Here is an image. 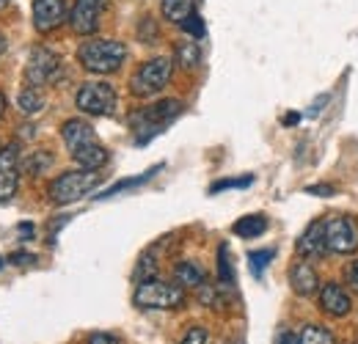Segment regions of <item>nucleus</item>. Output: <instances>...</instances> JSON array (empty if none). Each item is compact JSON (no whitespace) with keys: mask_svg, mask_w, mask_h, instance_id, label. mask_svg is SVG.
I'll use <instances>...</instances> for the list:
<instances>
[{"mask_svg":"<svg viewBox=\"0 0 358 344\" xmlns=\"http://www.w3.org/2000/svg\"><path fill=\"white\" fill-rule=\"evenodd\" d=\"M298 344H336L334 342V334L322 325H306L301 334H298Z\"/></svg>","mask_w":358,"mask_h":344,"instance_id":"obj_20","label":"nucleus"},{"mask_svg":"<svg viewBox=\"0 0 358 344\" xmlns=\"http://www.w3.org/2000/svg\"><path fill=\"white\" fill-rule=\"evenodd\" d=\"M273 257H275V251H273V248H262V251H251V254H248V261H251V273H254L257 278H262V273H265L268 261H273Z\"/></svg>","mask_w":358,"mask_h":344,"instance_id":"obj_23","label":"nucleus"},{"mask_svg":"<svg viewBox=\"0 0 358 344\" xmlns=\"http://www.w3.org/2000/svg\"><path fill=\"white\" fill-rule=\"evenodd\" d=\"M157 278V264H155V254H143L138 267H135V281H149Z\"/></svg>","mask_w":358,"mask_h":344,"instance_id":"obj_25","label":"nucleus"},{"mask_svg":"<svg viewBox=\"0 0 358 344\" xmlns=\"http://www.w3.org/2000/svg\"><path fill=\"white\" fill-rule=\"evenodd\" d=\"M179 113H182V102L179 99H160V102L143 108L141 113H135L133 124L135 132H138L135 143H146L149 138H155L169 122H174Z\"/></svg>","mask_w":358,"mask_h":344,"instance_id":"obj_6","label":"nucleus"},{"mask_svg":"<svg viewBox=\"0 0 358 344\" xmlns=\"http://www.w3.org/2000/svg\"><path fill=\"white\" fill-rule=\"evenodd\" d=\"M174 281L182 289H199L207 281V273L196 261H179L177 267H174Z\"/></svg>","mask_w":358,"mask_h":344,"instance_id":"obj_15","label":"nucleus"},{"mask_svg":"<svg viewBox=\"0 0 358 344\" xmlns=\"http://www.w3.org/2000/svg\"><path fill=\"white\" fill-rule=\"evenodd\" d=\"M160 11L169 22H177L182 25L185 17L193 11V0H160Z\"/></svg>","mask_w":358,"mask_h":344,"instance_id":"obj_18","label":"nucleus"},{"mask_svg":"<svg viewBox=\"0 0 358 344\" xmlns=\"http://www.w3.org/2000/svg\"><path fill=\"white\" fill-rule=\"evenodd\" d=\"M3 50H6V36L0 34V55H3Z\"/></svg>","mask_w":358,"mask_h":344,"instance_id":"obj_39","label":"nucleus"},{"mask_svg":"<svg viewBox=\"0 0 358 344\" xmlns=\"http://www.w3.org/2000/svg\"><path fill=\"white\" fill-rule=\"evenodd\" d=\"M295 251L301 257H322L328 251V245H325V220H314L312 226L298 237Z\"/></svg>","mask_w":358,"mask_h":344,"instance_id":"obj_14","label":"nucleus"},{"mask_svg":"<svg viewBox=\"0 0 358 344\" xmlns=\"http://www.w3.org/2000/svg\"><path fill=\"white\" fill-rule=\"evenodd\" d=\"M34 157V163H28V169H31V173H39V171H45L47 166L52 163V157L47 155V152H36V155H31Z\"/></svg>","mask_w":358,"mask_h":344,"instance_id":"obj_31","label":"nucleus"},{"mask_svg":"<svg viewBox=\"0 0 358 344\" xmlns=\"http://www.w3.org/2000/svg\"><path fill=\"white\" fill-rule=\"evenodd\" d=\"M20 234H22V237L34 234V223H22V226H20Z\"/></svg>","mask_w":358,"mask_h":344,"instance_id":"obj_37","label":"nucleus"},{"mask_svg":"<svg viewBox=\"0 0 358 344\" xmlns=\"http://www.w3.org/2000/svg\"><path fill=\"white\" fill-rule=\"evenodd\" d=\"M133 303L143 311H171L185 303V289L177 281H160V278H149V281H138L135 287Z\"/></svg>","mask_w":358,"mask_h":344,"instance_id":"obj_3","label":"nucleus"},{"mask_svg":"<svg viewBox=\"0 0 358 344\" xmlns=\"http://www.w3.org/2000/svg\"><path fill=\"white\" fill-rule=\"evenodd\" d=\"M6 105H8V102H6V96L0 94V119H3V113H6Z\"/></svg>","mask_w":358,"mask_h":344,"instance_id":"obj_38","label":"nucleus"},{"mask_svg":"<svg viewBox=\"0 0 358 344\" xmlns=\"http://www.w3.org/2000/svg\"><path fill=\"white\" fill-rule=\"evenodd\" d=\"M231 231H234L237 237L254 240V237H259V234H265V231H268V220H265V215H245L231 226Z\"/></svg>","mask_w":358,"mask_h":344,"instance_id":"obj_16","label":"nucleus"},{"mask_svg":"<svg viewBox=\"0 0 358 344\" xmlns=\"http://www.w3.org/2000/svg\"><path fill=\"white\" fill-rule=\"evenodd\" d=\"M6 3H8V0H0V11H3V8H6Z\"/></svg>","mask_w":358,"mask_h":344,"instance_id":"obj_40","label":"nucleus"},{"mask_svg":"<svg viewBox=\"0 0 358 344\" xmlns=\"http://www.w3.org/2000/svg\"><path fill=\"white\" fill-rule=\"evenodd\" d=\"M218 278H221V287H231L234 278H231V261H229V248L221 245L218 248Z\"/></svg>","mask_w":358,"mask_h":344,"instance_id":"obj_26","label":"nucleus"},{"mask_svg":"<svg viewBox=\"0 0 358 344\" xmlns=\"http://www.w3.org/2000/svg\"><path fill=\"white\" fill-rule=\"evenodd\" d=\"M66 20V0H34V28L52 34Z\"/></svg>","mask_w":358,"mask_h":344,"instance_id":"obj_12","label":"nucleus"},{"mask_svg":"<svg viewBox=\"0 0 358 344\" xmlns=\"http://www.w3.org/2000/svg\"><path fill=\"white\" fill-rule=\"evenodd\" d=\"M325 245L331 254H356L358 251V229L350 217H328L325 220Z\"/></svg>","mask_w":358,"mask_h":344,"instance_id":"obj_9","label":"nucleus"},{"mask_svg":"<svg viewBox=\"0 0 358 344\" xmlns=\"http://www.w3.org/2000/svg\"><path fill=\"white\" fill-rule=\"evenodd\" d=\"M61 78V58L47 50V47H36L31 55H28V64H25V80L28 86H50Z\"/></svg>","mask_w":358,"mask_h":344,"instance_id":"obj_8","label":"nucleus"},{"mask_svg":"<svg viewBox=\"0 0 358 344\" xmlns=\"http://www.w3.org/2000/svg\"><path fill=\"white\" fill-rule=\"evenodd\" d=\"M174 58H177V64L182 69H196V66L201 64V50H199L196 42H182V44H177Z\"/></svg>","mask_w":358,"mask_h":344,"instance_id":"obj_19","label":"nucleus"},{"mask_svg":"<svg viewBox=\"0 0 358 344\" xmlns=\"http://www.w3.org/2000/svg\"><path fill=\"white\" fill-rule=\"evenodd\" d=\"M289 287H292V292L301 295V298H309L314 292H320V278H317L312 264L295 261V264L289 267Z\"/></svg>","mask_w":358,"mask_h":344,"instance_id":"obj_13","label":"nucleus"},{"mask_svg":"<svg viewBox=\"0 0 358 344\" xmlns=\"http://www.w3.org/2000/svg\"><path fill=\"white\" fill-rule=\"evenodd\" d=\"M108 0H75V8L69 14V28L78 36H91L99 28V14Z\"/></svg>","mask_w":358,"mask_h":344,"instance_id":"obj_10","label":"nucleus"},{"mask_svg":"<svg viewBox=\"0 0 358 344\" xmlns=\"http://www.w3.org/2000/svg\"><path fill=\"white\" fill-rule=\"evenodd\" d=\"M306 193H314V196H331L334 187H331V185H314V187H306Z\"/></svg>","mask_w":358,"mask_h":344,"instance_id":"obj_35","label":"nucleus"},{"mask_svg":"<svg viewBox=\"0 0 358 344\" xmlns=\"http://www.w3.org/2000/svg\"><path fill=\"white\" fill-rule=\"evenodd\" d=\"M78 110L89 113V116H110L116 110V91L105 80H91L78 88Z\"/></svg>","mask_w":358,"mask_h":344,"instance_id":"obj_7","label":"nucleus"},{"mask_svg":"<svg viewBox=\"0 0 358 344\" xmlns=\"http://www.w3.org/2000/svg\"><path fill=\"white\" fill-rule=\"evenodd\" d=\"M254 182V176H243V179H224V182H215L210 187V193H221V190H229V187H248Z\"/></svg>","mask_w":358,"mask_h":344,"instance_id":"obj_30","label":"nucleus"},{"mask_svg":"<svg viewBox=\"0 0 358 344\" xmlns=\"http://www.w3.org/2000/svg\"><path fill=\"white\" fill-rule=\"evenodd\" d=\"M160 171V166H155L152 171L141 173V176H135V179H124V182H116V185H110L108 190H102L99 193V199H110L113 193H122V190H127V187H135V185H141V182H146V179H152V173Z\"/></svg>","mask_w":358,"mask_h":344,"instance_id":"obj_22","label":"nucleus"},{"mask_svg":"<svg viewBox=\"0 0 358 344\" xmlns=\"http://www.w3.org/2000/svg\"><path fill=\"white\" fill-rule=\"evenodd\" d=\"M20 166V143H8L0 149V171H17Z\"/></svg>","mask_w":358,"mask_h":344,"instance_id":"obj_24","label":"nucleus"},{"mask_svg":"<svg viewBox=\"0 0 358 344\" xmlns=\"http://www.w3.org/2000/svg\"><path fill=\"white\" fill-rule=\"evenodd\" d=\"M171 72H174V61L169 55L149 58L146 64L138 66V72L133 75L130 91H133L135 96H155V94H160L163 88L169 86Z\"/></svg>","mask_w":358,"mask_h":344,"instance_id":"obj_5","label":"nucleus"},{"mask_svg":"<svg viewBox=\"0 0 358 344\" xmlns=\"http://www.w3.org/2000/svg\"><path fill=\"white\" fill-rule=\"evenodd\" d=\"M275 344H298V336H295V334H281V336L275 339Z\"/></svg>","mask_w":358,"mask_h":344,"instance_id":"obj_36","label":"nucleus"},{"mask_svg":"<svg viewBox=\"0 0 358 344\" xmlns=\"http://www.w3.org/2000/svg\"><path fill=\"white\" fill-rule=\"evenodd\" d=\"M17 105H20V110L25 116H36L45 108V96H42V91L36 86H25L20 91V96H17Z\"/></svg>","mask_w":358,"mask_h":344,"instance_id":"obj_17","label":"nucleus"},{"mask_svg":"<svg viewBox=\"0 0 358 344\" xmlns=\"http://www.w3.org/2000/svg\"><path fill=\"white\" fill-rule=\"evenodd\" d=\"M207 342H210V334H207V328H201V325L187 328V334L179 339V344H207Z\"/></svg>","mask_w":358,"mask_h":344,"instance_id":"obj_28","label":"nucleus"},{"mask_svg":"<svg viewBox=\"0 0 358 344\" xmlns=\"http://www.w3.org/2000/svg\"><path fill=\"white\" fill-rule=\"evenodd\" d=\"M138 36L141 39H157V25H155V20L152 17H143V22H141V28H138Z\"/></svg>","mask_w":358,"mask_h":344,"instance_id":"obj_32","label":"nucleus"},{"mask_svg":"<svg viewBox=\"0 0 358 344\" xmlns=\"http://www.w3.org/2000/svg\"><path fill=\"white\" fill-rule=\"evenodd\" d=\"M89 344H122V342L116 336H110V334H91Z\"/></svg>","mask_w":358,"mask_h":344,"instance_id":"obj_33","label":"nucleus"},{"mask_svg":"<svg viewBox=\"0 0 358 344\" xmlns=\"http://www.w3.org/2000/svg\"><path fill=\"white\" fill-rule=\"evenodd\" d=\"M99 182H102L99 171H89V169H78V171L61 173V176H55L52 185H50V201L58 204V207L75 204V201H80L83 196H89Z\"/></svg>","mask_w":358,"mask_h":344,"instance_id":"obj_4","label":"nucleus"},{"mask_svg":"<svg viewBox=\"0 0 358 344\" xmlns=\"http://www.w3.org/2000/svg\"><path fill=\"white\" fill-rule=\"evenodd\" d=\"M221 287H213V284H201L199 287V303H204V306H218V301H221V292H218Z\"/></svg>","mask_w":358,"mask_h":344,"instance_id":"obj_27","label":"nucleus"},{"mask_svg":"<svg viewBox=\"0 0 358 344\" xmlns=\"http://www.w3.org/2000/svg\"><path fill=\"white\" fill-rule=\"evenodd\" d=\"M348 287L358 292V261H353L350 267H348Z\"/></svg>","mask_w":358,"mask_h":344,"instance_id":"obj_34","label":"nucleus"},{"mask_svg":"<svg viewBox=\"0 0 358 344\" xmlns=\"http://www.w3.org/2000/svg\"><path fill=\"white\" fill-rule=\"evenodd\" d=\"M61 138H64V146L69 149L72 160L80 169L99 171L108 163V149L96 141V132L86 119H66L61 127Z\"/></svg>","mask_w":358,"mask_h":344,"instance_id":"obj_1","label":"nucleus"},{"mask_svg":"<svg viewBox=\"0 0 358 344\" xmlns=\"http://www.w3.org/2000/svg\"><path fill=\"white\" fill-rule=\"evenodd\" d=\"M80 66L91 75H110L119 72L122 64L127 61V44L113 42V39H89L78 50Z\"/></svg>","mask_w":358,"mask_h":344,"instance_id":"obj_2","label":"nucleus"},{"mask_svg":"<svg viewBox=\"0 0 358 344\" xmlns=\"http://www.w3.org/2000/svg\"><path fill=\"white\" fill-rule=\"evenodd\" d=\"M182 28H185L187 34H193L196 39H201V36H204V25H201V17H199L196 11H190V14L185 17V22H182Z\"/></svg>","mask_w":358,"mask_h":344,"instance_id":"obj_29","label":"nucleus"},{"mask_svg":"<svg viewBox=\"0 0 358 344\" xmlns=\"http://www.w3.org/2000/svg\"><path fill=\"white\" fill-rule=\"evenodd\" d=\"M320 311L328 314V317H336V320L348 317L353 311V301H350L348 289L342 284H336V281L322 284L320 287Z\"/></svg>","mask_w":358,"mask_h":344,"instance_id":"obj_11","label":"nucleus"},{"mask_svg":"<svg viewBox=\"0 0 358 344\" xmlns=\"http://www.w3.org/2000/svg\"><path fill=\"white\" fill-rule=\"evenodd\" d=\"M17 187H20V173L0 171V204H8L17 196Z\"/></svg>","mask_w":358,"mask_h":344,"instance_id":"obj_21","label":"nucleus"}]
</instances>
